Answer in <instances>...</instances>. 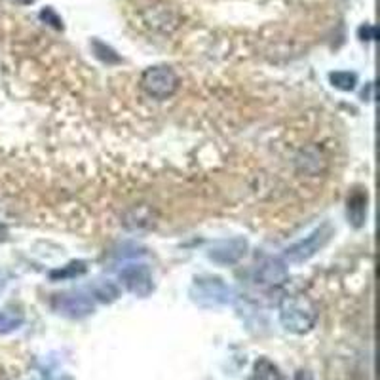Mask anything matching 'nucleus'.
I'll list each match as a JSON object with an SVG mask.
<instances>
[{"instance_id": "obj_1", "label": "nucleus", "mask_w": 380, "mask_h": 380, "mask_svg": "<svg viewBox=\"0 0 380 380\" xmlns=\"http://www.w3.org/2000/svg\"><path fill=\"white\" fill-rule=\"evenodd\" d=\"M280 321L291 333L305 335L318 321V306L305 295L285 297L280 305Z\"/></svg>"}, {"instance_id": "obj_2", "label": "nucleus", "mask_w": 380, "mask_h": 380, "mask_svg": "<svg viewBox=\"0 0 380 380\" xmlns=\"http://www.w3.org/2000/svg\"><path fill=\"white\" fill-rule=\"evenodd\" d=\"M139 84H141V90L149 97L158 99V101H165L177 93V90L181 88V78L172 67L156 65V67H149L143 71Z\"/></svg>"}, {"instance_id": "obj_3", "label": "nucleus", "mask_w": 380, "mask_h": 380, "mask_svg": "<svg viewBox=\"0 0 380 380\" xmlns=\"http://www.w3.org/2000/svg\"><path fill=\"white\" fill-rule=\"evenodd\" d=\"M335 236V228L331 226V223L320 224L316 230H312L306 238L298 239L297 244H293L285 249V261L291 264H300L312 259L314 255H318L327 246L329 242Z\"/></svg>"}, {"instance_id": "obj_4", "label": "nucleus", "mask_w": 380, "mask_h": 380, "mask_svg": "<svg viewBox=\"0 0 380 380\" xmlns=\"http://www.w3.org/2000/svg\"><path fill=\"white\" fill-rule=\"evenodd\" d=\"M190 297L196 305L203 308H219L230 302L232 289L221 278H198L190 287Z\"/></svg>"}, {"instance_id": "obj_5", "label": "nucleus", "mask_w": 380, "mask_h": 380, "mask_svg": "<svg viewBox=\"0 0 380 380\" xmlns=\"http://www.w3.org/2000/svg\"><path fill=\"white\" fill-rule=\"evenodd\" d=\"M53 310L61 316L80 320L93 312V300L84 293H61L52 298Z\"/></svg>"}, {"instance_id": "obj_6", "label": "nucleus", "mask_w": 380, "mask_h": 380, "mask_svg": "<svg viewBox=\"0 0 380 380\" xmlns=\"http://www.w3.org/2000/svg\"><path fill=\"white\" fill-rule=\"evenodd\" d=\"M120 280L129 293H134L135 297H149L154 289L152 274L149 266L145 264H129L120 272Z\"/></svg>"}, {"instance_id": "obj_7", "label": "nucleus", "mask_w": 380, "mask_h": 380, "mask_svg": "<svg viewBox=\"0 0 380 380\" xmlns=\"http://www.w3.org/2000/svg\"><path fill=\"white\" fill-rule=\"evenodd\" d=\"M247 253V239L244 238H230L217 242L209 249V259L221 266H230L239 262Z\"/></svg>"}, {"instance_id": "obj_8", "label": "nucleus", "mask_w": 380, "mask_h": 380, "mask_svg": "<svg viewBox=\"0 0 380 380\" xmlns=\"http://www.w3.org/2000/svg\"><path fill=\"white\" fill-rule=\"evenodd\" d=\"M289 280V269L282 259L278 257H269L259 264L257 269V282L262 285H272V287H280Z\"/></svg>"}, {"instance_id": "obj_9", "label": "nucleus", "mask_w": 380, "mask_h": 380, "mask_svg": "<svg viewBox=\"0 0 380 380\" xmlns=\"http://www.w3.org/2000/svg\"><path fill=\"white\" fill-rule=\"evenodd\" d=\"M122 223H124L127 230L132 232L150 230L156 224V213L149 206H135V208L127 209L126 213H124Z\"/></svg>"}, {"instance_id": "obj_10", "label": "nucleus", "mask_w": 380, "mask_h": 380, "mask_svg": "<svg viewBox=\"0 0 380 380\" xmlns=\"http://www.w3.org/2000/svg\"><path fill=\"white\" fill-rule=\"evenodd\" d=\"M23 318L21 312H15V310H2L0 312V335H8L12 333L15 329H19L23 325Z\"/></svg>"}, {"instance_id": "obj_11", "label": "nucleus", "mask_w": 380, "mask_h": 380, "mask_svg": "<svg viewBox=\"0 0 380 380\" xmlns=\"http://www.w3.org/2000/svg\"><path fill=\"white\" fill-rule=\"evenodd\" d=\"M255 380H282V374L272 361L261 359L255 365Z\"/></svg>"}, {"instance_id": "obj_12", "label": "nucleus", "mask_w": 380, "mask_h": 380, "mask_svg": "<svg viewBox=\"0 0 380 380\" xmlns=\"http://www.w3.org/2000/svg\"><path fill=\"white\" fill-rule=\"evenodd\" d=\"M297 164L298 168L302 170V172L310 173V165L314 164L316 168V172H320V165H321V154L318 149H308L302 150L300 152V156L297 158Z\"/></svg>"}, {"instance_id": "obj_13", "label": "nucleus", "mask_w": 380, "mask_h": 380, "mask_svg": "<svg viewBox=\"0 0 380 380\" xmlns=\"http://www.w3.org/2000/svg\"><path fill=\"white\" fill-rule=\"evenodd\" d=\"M331 82L338 90L352 91L356 88V84H358V76L350 73V71H338V73L331 75Z\"/></svg>"}, {"instance_id": "obj_14", "label": "nucleus", "mask_w": 380, "mask_h": 380, "mask_svg": "<svg viewBox=\"0 0 380 380\" xmlns=\"http://www.w3.org/2000/svg\"><path fill=\"white\" fill-rule=\"evenodd\" d=\"M84 272H86V262L82 261H76L71 262L67 266H63L60 270H53L50 278L52 280H65V278H76V276H82Z\"/></svg>"}, {"instance_id": "obj_15", "label": "nucleus", "mask_w": 380, "mask_h": 380, "mask_svg": "<svg viewBox=\"0 0 380 380\" xmlns=\"http://www.w3.org/2000/svg\"><path fill=\"white\" fill-rule=\"evenodd\" d=\"M93 295L99 300H103V302H112V300H116L120 295L118 285L112 284V282H103V284L96 285V289H93Z\"/></svg>"}, {"instance_id": "obj_16", "label": "nucleus", "mask_w": 380, "mask_h": 380, "mask_svg": "<svg viewBox=\"0 0 380 380\" xmlns=\"http://www.w3.org/2000/svg\"><path fill=\"white\" fill-rule=\"evenodd\" d=\"M91 46H93V52H96V55L101 61L109 63V65H112V63H120V55L112 50L111 46H107L105 42H101V40H93Z\"/></svg>"}, {"instance_id": "obj_17", "label": "nucleus", "mask_w": 380, "mask_h": 380, "mask_svg": "<svg viewBox=\"0 0 380 380\" xmlns=\"http://www.w3.org/2000/svg\"><path fill=\"white\" fill-rule=\"evenodd\" d=\"M40 19H44L46 23H50V25L55 27V29H63V21H61V17L53 12L52 8H46V10H42V12H40Z\"/></svg>"}, {"instance_id": "obj_18", "label": "nucleus", "mask_w": 380, "mask_h": 380, "mask_svg": "<svg viewBox=\"0 0 380 380\" xmlns=\"http://www.w3.org/2000/svg\"><path fill=\"white\" fill-rule=\"evenodd\" d=\"M359 37H361V40H374L377 38V29H374L373 25H363L359 29Z\"/></svg>"}, {"instance_id": "obj_19", "label": "nucleus", "mask_w": 380, "mask_h": 380, "mask_svg": "<svg viewBox=\"0 0 380 380\" xmlns=\"http://www.w3.org/2000/svg\"><path fill=\"white\" fill-rule=\"evenodd\" d=\"M297 380H312V377L308 373H305V371H300V373L297 374Z\"/></svg>"}, {"instance_id": "obj_20", "label": "nucleus", "mask_w": 380, "mask_h": 380, "mask_svg": "<svg viewBox=\"0 0 380 380\" xmlns=\"http://www.w3.org/2000/svg\"><path fill=\"white\" fill-rule=\"evenodd\" d=\"M17 2H21V4H30V2H35V0H17Z\"/></svg>"}]
</instances>
